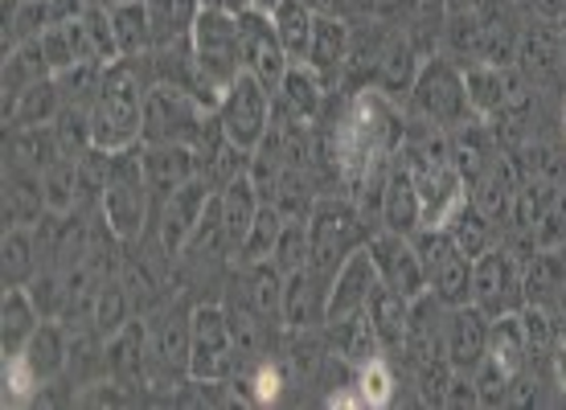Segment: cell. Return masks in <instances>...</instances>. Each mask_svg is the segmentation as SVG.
I'll return each mask as SVG.
<instances>
[{
	"label": "cell",
	"instance_id": "1",
	"mask_svg": "<svg viewBox=\"0 0 566 410\" xmlns=\"http://www.w3.org/2000/svg\"><path fill=\"white\" fill-rule=\"evenodd\" d=\"M153 86L148 57H115L91 107V144L103 153H128L144 144V99Z\"/></svg>",
	"mask_w": 566,
	"mask_h": 410
},
{
	"label": "cell",
	"instance_id": "2",
	"mask_svg": "<svg viewBox=\"0 0 566 410\" xmlns=\"http://www.w3.org/2000/svg\"><path fill=\"white\" fill-rule=\"evenodd\" d=\"M144 144L128 148V153H112V169L103 181L99 206L103 222L112 227V234L119 242H140L148 230V206H153V189L144 177Z\"/></svg>",
	"mask_w": 566,
	"mask_h": 410
},
{
	"label": "cell",
	"instance_id": "3",
	"mask_svg": "<svg viewBox=\"0 0 566 410\" xmlns=\"http://www.w3.org/2000/svg\"><path fill=\"white\" fill-rule=\"evenodd\" d=\"M189 42H193V57H198L201 83H206L213 107H218V103H222V91H227V86L242 74L239 17L227 13V9H210V4H201Z\"/></svg>",
	"mask_w": 566,
	"mask_h": 410
},
{
	"label": "cell",
	"instance_id": "4",
	"mask_svg": "<svg viewBox=\"0 0 566 410\" xmlns=\"http://www.w3.org/2000/svg\"><path fill=\"white\" fill-rule=\"evenodd\" d=\"M411 115L427 119L431 128H464L476 119L472 112V103H468V86H464V66H455L452 57H427L423 66H419V78H415L411 95Z\"/></svg>",
	"mask_w": 566,
	"mask_h": 410
},
{
	"label": "cell",
	"instance_id": "5",
	"mask_svg": "<svg viewBox=\"0 0 566 410\" xmlns=\"http://www.w3.org/2000/svg\"><path fill=\"white\" fill-rule=\"evenodd\" d=\"M218 107H206L198 95H189L172 83H153L144 99V144H185L198 148Z\"/></svg>",
	"mask_w": 566,
	"mask_h": 410
},
{
	"label": "cell",
	"instance_id": "6",
	"mask_svg": "<svg viewBox=\"0 0 566 410\" xmlns=\"http://www.w3.org/2000/svg\"><path fill=\"white\" fill-rule=\"evenodd\" d=\"M366 222L361 210L345 198H321L308 213V263L325 275H337V267L366 246Z\"/></svg>",
	"mask_w": 566,
	"mask_h": 410
},
{
	"label": "cell",
	"instance_id": "7",
	"mask_svg": "<svg viewBox=\"0 0 566 410\" xmlns=\"http://www.w3.org/2000/svg\"><path fill=\"white\" fill-rule=\"evenodd\" d=\"M271 112H275V95H271L268 86L259 83L251 71H242L239 78L222 91V103H218V119H222L227 140L251 156L263 148V140H268Z\"/></svg>",
	"mask_w": 566,
	"mask_h": 410
},
{
	"label": "cell",
	"instance_id": "8",
	"mask_svg": "<svg viewBox=\"0 0 566 410\" xmlns=\"http://www.w3.org/2000/svg\"><path fill=\"white\" fill-rule=\"evenodd\" d=\"M242 366L227 304H198L189 312V378H234Z\"/></svg>",
	"mask_w": 566,
	"mask_h": 410
},
{
	"label": "cell",
	"instance_id": "9",
	"mask_svg": "<svg viewBox=\"0 0 566 410\" xmlns=\"http://www.w3.org/2000/svg\"><path fill=\"white\" fill-rule=\"evenodd\" d=\"M419 255H423L427 283H431V296L443 304V308H460V304H472V259L452 242L448 230H419L411 234Z\"/></svg>",
	"mask_w": 566,
	"mask_h": 410
},
{
	"label": "cell",
	"instance_id": "10",
	"mask_svg": "<svg viewBox=\"0 0 566 410\" xmlns=\"http://www.w3.org/2000/svg\"><path fill=\"white\" fill-rule=\"evenodd\" d=\"M525 259L513 246H493L472 263V304L489 316L517 312L525 304Z\"/></svg>",
	"mask_w": 566,
	"mask_h": 410
},
{
	"label": "cell",
	"instance_id": "11",
	"mask_svg": "<svg viewBox=\"0 0 566 410\" xmlns=\"http://www.w3.org/2000/svg\"><path fill=\"white\" fill-rule=\"evenodd\" d=\"M239 38H242V71H251L259 83L268 86L271 95H280L292 57H287V50H283L271 13H263V9H255V4H251V9H242L239 13Z\"/></svg>",
	"mask_w": 566,
	"mask_h": 410
},
{
	"label": "cell",
	"instance_id": "12",
	"mask_svg": "<svg viewBox=\"0 0 566 410\" xmlns=\"http://www.w3.org/2000/svg\"><path fill=\"white\" fill-rule=\"evenodd\" d=\"M366 251H369V259H374V267H378V280H382L386 287H395L398 296L419 299L431 292L423 255H419V246H415L411 234H395V230L369 234Z\"/></svg>",
	"mask_w": 566,
	"mask_h": 410
},
{
	"label": "cell",
	"instance_id": "13",
	"mask_svg": "<svg viewBox=\"0 0 566 410\" xmlns=\"http://www.w3.org/2000/svg\"><path fill=\"white\" fill-rule=\"evenodd\" d=\"M210 193L213 189L201 177H189L181 189H172L169 198L160 201V210H156V234H160V251L169 259L185 255V246L193 239L201 213L210 206Z\"/></svg>",
	"mask_w": 566,
	"mask_h": 410
},
{
	"label": "cell",
	"instance_id": "14",
	"mask_svg": "<svg viewBox=\"0 0 566 410\" xmlns=\"http://www.w3.org/2000/svg\"><path fill=\"white\" fill-rule=\"evenodd\" d=\"M517 71L530 78L534 86H551L558 83V74L566 66V33H563V21H530L522 29V42H517V62H513Z\"/></svg>",
	"mask_w": 566,
	"mask_h": 410
},
{
	"label": "cell",
	"instance_id": "15",
	"mask_svg": "<svg viewBox=\"0 0 566 410\" xmlns=\"http://www.w3.org/2000/svg\"><path fill=\"white\" fill-rule=\"evenodd\" d=\"M489 325H493V316L484 308H476V304L448 308V320H443V354H448L452 369L472 374L489 357Z\"/></svg>",
	"mask_w": 566,
	"mask_h": 410
},
{
	"label": "cell",
	"instance_id": "16",
	"mask_svg": "<svg viewBox=\"0 0 566 410\" xmlns=\"http://www.w3.org/2000/svg\"><path fill=\"white\" fill-rule=\"evenodd\" d=\"M328 292H333V275L308 267L292 271L283 280V325L292 328H316L328 316Z\"/></svg>",
	"mask_w": 566,
	"mask_h": 410
},
{
	"label": "cell",
	"instance_id": "17",
	"mask_svg": "<svg viewBox=\"0 0 566 410\" xmlns=\"http://www.w3.org/2000/svg\"><path fill=\"white\" fill-rule=\"evenodd\" d=\"M374 283H378V267H374V259H369L366 246H357L354 255L337 267V275H333L325 325H337V320H349V316H357V312H366Z\"/></svg>",
	"mask_w": 566,
	"mask_h": 410
},
{
	"label": "cell",
	"instance_id": "18",
	"mask_svg": "<svg viewBox=\"0 0 566 410\" xmlns=\"http://www.w3.org/2000/svg\"><path fill=\"white\" fill-rule=\"evenodd\" d=\"M140 156L156 210H160V201L169 198L172 189H181L189 177H198V153L185 148V144H144Z\"/></svg>",
	"mask_w": 566,
	"mask_h": 410
},
{
	"label": "cell",
	"instance_id": "19",
	"mask_svg": "<svg viewBox=\"0 0 566 410\" xmlns=\"http://www.w3.org/2000/svg\"><path fill=\"white\" fill-rule=\"evenodd\" d=\"M349 42H354V25L340 21V17H316V29H312V45H308V62L312 71L325 78V86L345 83V62H349Z\"/></svg>",
	"mask_w": 566,
	"mask_h": 410
},
{
	"label": "cell",
	"instance_id": "20",
	"mask_svg": "<svg viewBox=\"0 0 566 410\" xmlns=\"http://www.w3.org/2000/svg\"><path fill=\"white\" fill-rule=\"evenodd\" d=\"M369 325L378 333L386 357H407V333H411V299L398 296L382 280L369 292Z\"/></svg>",
	"mask_w": 566,
	"mask_h": 410
},
{
	"label": "cell",
	"instance_id": "21",
	"mask_svg": "<svg viewBox=\"0 0 566 410\" xmlns=\"http://www.w3.org/2000/svg\"><path fill=\"white\" fill-rule=\"evenodd\" d=\"M382 227L395 234H419L423 230V198L407 165H390L382 189Z\"/></svg>",
	"mask_w": 566,
	"mask_h": 410
},
{
	"label": "cell",
	"instance_id": "22",
	"mask_svg": "<svg viewBox=\"0 0 566 410\" xmlns=\"http://www.w3.org/2000/svg\"><path fill=\"white\" fill-rule=\"evenodd\" d=\"M218 201H222V222H227L230 251L239 255V246L247 242L251 227H255L259 206H263V193H259V185H255V177H251V169H242L239 177H230V181L218 189Z\"/></svg>",
	"mask_w": 566,
	"mask_h": 410
},
{
	"label": "cell",
	"instance_id": "23",
	"mask_svg": "<svg viewBox=\"0 0 566 410\" xmlns=\"http://www.w3.org/2000/svg\"><path fill=\"white\" fill-rule=\"evenodd\" d=\"M42 320L45 316L38 312L29 287H4V299H0V354L4 357L25 354V345L42 328Z\"/></svg>",
	"mask_w": 566,
	"mask_h": 410
},
{
	"label": "cell",
	"instance_id": "24",
	"mask_svg": "<svg viewBox=\"0 0 566 410\" xmlns=\"http://www.w3.org/2000/svg\"><path fill=\"white\" fill-rule=\"evenodd\" d=\"M33 366V374L42 378L45 386L57 382L66 366H71V328L57 325V320H42V328L33 333V340L25 345V354H21Z\"/></svg>",
	"mask_w": 566,
	"mask_h": 410
},
{
	"label": "cell",
	"instance_id": "25",
	"mask_svg": "<svg viewBox=\"0 0 566 410\" xmlns=\"http://www.w3.org/2000/svg\"><path fill=\"white\" fill-rule=\"evenodd\" d=\"M153 354V340H148V325L140 316L128 320L115 337H107V369L112 378H124V382H140L144 378V361Z\"/></svg>",
	"mask_w": 566,
	"mask_h": 410
},
{
	"label": "cell",
	"instance_id": "26",
	"mask_svg": "<svg viewBox=\"0 0 566 410\" xmlns=\"http://www.w3.org/2000/svg\"><path fill=\"white\" fill-rule=\"evenodd\" d=\"M112 29L119 57H148L156 50L153 17L144 0H112Z\"/></svg>",
	"mask_w": 566,
	"mask_h": 410
},
{
	"label": "cell",
	"instance_id": "27",
	"mask_svg": "<svg viewBox=\"0 0 566 410\" xmlns=\"http://www.w3.org/2000/svg\"><path fill=\"white\" fill-rule=\"evenodd\" d=\"M42 246H38V230L9 227L4 230V246H0V271H4V287H29L33 275L42 271Z\"/></svg>",
	"mask_w": 566,
	"mask_h": 410
},
{
	"label": "cell",
	"instance_id": "28",
	"mask_svg": "<svg viewBox=\"0 0 566 410\" xmlns=\"http://www.w3.org/2000/svg\"><path fill=\"white\" fill-rule=\"evenodd\" d=\"M328 328V349L333 357H340L349 369L366 366L369 357L382 354V345H378V333L369 325V308L349 316V320H337V325H325Z\"/></svg>",
	"mask_w": 566,
	"mask_h": 410
},
{
	"label": "cell",
	"instance_id": "29",
	"mask_svg": "<svg viewBox=\"0 0 566 410\" xmlns=\"http://www.w3.org/2000/svg\"><path fill=\"white\" fill-rule=\"evenodd\" d=\"M62 107H66V99H62V91H57L54 74L50 78H42V83H33L21 95V99L4 112V128L17 132V128H45V124H54L57 115H62Z\"/></svg>",
	"mask_w": 566,
	"mask_h": 410
},
{
	"label": "cell",
	"instance_id": "30",
	"mask_svg": "<svg viewBox=\"0 0 566 410\" xmlns=\"http://www.w3.org/2000/svg\"><path fill=\"white\" fill-rule=\"evenodd\" d=\"M325 95H328L325 78L312 71L308 62H292V66H287V78H283V86H280L283 112L300 115V119H316L321 107H325Z\"/></svg>",
	"mask_w": 566,
	"mask_h": 410
},
{
	"label": "cell",
	"instance_id": "31",
	"mask_svg": "<svg viewBox=\"0 0 566 410\" xmlns=\"http://www.w3.org/2000/svg\"><path fill=\"white\" fill-rule=\"evenodd\" d=\"M153 366L165 369V378H172V382L189 378V320L185 316H165L156 325Z\"/></svg>",
	"mask_w": 566,
	"mask_h": 410
},
{
	"label": "cell",
	"instance_id": "32",
	"mask_svg": "<svg viewBox=\"0 0 566 410\" xmlns=\"http://www.w3.org/2000/svg\"><path fill=\"white\" fill-rule=\"evenodd\" d=\"M489 357H493L505 374H513V378L530 366V340H525V328L517 312L493 316V325H489Z\"/></svg>",
	"mask_w": 566,
	"mask_h": 410
},
{
	"label": "cell",
	"instance_id": "33",
	"mask_svg": "<svg viewBox=\"0 0 566 410\" xmlns=\"http://www.w3.org/2000/svg\"><path fill=\"white\" fill-rule=\"evenodd\" d=\"M558 193H563L558 177H522L517 193H513V213H510L513 230L530 239L534 222H538L542 213H546L554 206V201H558Z\"/></svg>",
	"mask_w": 566,
	"mask_h": 410
},
{
	"label": "cell",
	"instance_id": "34",
	"mask_svg": "<svg viewBox=\"0 0 566 410\" xmlns=\"http://www.w3.org/2000/svg\"><path fill=\"white\" fill-rule=\"evenodd\" d=\"M144 4H148V17H153L156 50L172 42H189L193 21L201 13V0H144Z\"/></svg>",
	"mask_w": 566,
	"mask_h": 410
},
{
	"label": "cell",
	"instance_id": "35",
	"mask_svg": "<svg viewBox=\"0 0 566 410\" xmlns=\"http://www.w3.org/2000/svg\"><path fill=\"white\" fill-rule=\"evenodd\" d=\"M271 21H275V33H280L287 57H292V62H304L312 45V29H316V13H312L304 0H280Z\"/></svg>",
	"mask_w": 566,
	"mask_h": 410
},
{
	"label": "cell",
	"instance_id": "36",
	"mask_svg": "<svg viewBox=\"0 0 566 410\" xmlns=\"http://www.w3.org/2000/svg\"><path fill=\"white\" fill-rule=\"evenodd\" d=\"M464 86H468V103L476 119H493L501 115V103H505V66H489V62H472L464 66Z\"/></svg>",
	"mask_w": 566,
	"mask_h": 410
},
{
	"label": "cell",
	"instance_id": "37",
	"mask_svg": "<svg viewBox=\"0 0 566 410\" xmlns=\"http://www.w3.org/2000/svg\"><path fill=\"white\" fill-rule=\"evenodd\" d=\"M132 312L136 308H132L124 280H103L99 292H95V304H91V320H95V328H99L103 337H115L132 320Z\"/></svg>",
	"mask_w": 566,
	"mask_h": 410
},
{
	"label": "cell",
	"instance_id": "38",
	"mask_svg": "<svg viewBox=\"0 0 566 410\" xmlns=\"http://www.w3.org/2000/svg\"><path fill=\"white\" fill-rule=\"evenodd\" d=\"M354 386H357V395H361V407H374V410L390 407V402H395V395H398L395 366H390L382 354L369 357L366 366L354 369Z\"/></svg>",
	"mask_w": 566,
	"mask_h": 410
},
{
	"label": "cell",
	"instance_id": "39",
	"mask_svg": "<svg viewBox=\"0 0 566 410\" xmlns=\"http://www.w3.org/2000/svg\"><path fill=\"white\" fill-rule=\"evenodd\" d=\"M283 222H287V213H283L275 201H263V206H259L255 227H251L247 242L239 246L242 267H247V263H259V259H271V251H275V242H280V234H283Z\"/></svg>",
	"mask_w": 566,
	"mask_h": 410
},
{
	"label": "cell",
	"instance_id": "40",
	"mask_svg": "<svg viewBox=\"0 0 566 410\" xmlns=\"http://www.w3.org/2000/svg\"><path fill=\"white\" fill-rule=\"evenodd\" d=\"M283 275L271 259H259V263H247V296L263 316H283Z\"/></svg>",
	"mask_w": 566,
	"mask_h": 410
},
{
	"label": "cell",
	"instance_id": "41",
	"mask_svg": "<svg viewBox=\"0 0 566 410\" xmlns=\"http://www.w3.org/2000/svg\"><path fill=\"white\" fill-rule=\"evenodd\" d=\"M522 328H525V340H530V357L534 354H551L558 337H563V328H558V316H554L551 304H542V299H525L522 308Z\"/></svg>",
	"mask_w": 566,
	"mask_h": 410
},
{
	"label": "cell",
	"instance_id": "42",
	"mask_svg": "<svg viewBox=\"0 0 566 410\" xmlns=\"http://www.w3.org/2000/svg\"><path fill=\"white\" fill-rule=\"evenodd\" d=\"M227 316H230L234 345H239V357L247 361V366L259 361V354H263V312H259L251 299H247V304H234V299H230Z\"/></svg>",
	"mask_w": 566,
	"mask_h": 410
},
{
	"label": "cell",
	"instance_id": "43",
	"mask_svg": "<svg viewBox=\"0 0 566 410\" xmlns=\"http://www.w3.org/2000/svg\"><path fill=\"white\" fill-rule=\"evenodd\" d=\"M493 227H496L493 218H484V213L476 210L472 201H468V210L460 213V218H455L448 234H452L455 246H460V251H464V255L472 259V263H476V259H481L484 251H493Z\"/></svg>",
	"mask_w": 566,
	"mask_h": 410
},
{
	"label": "cell",
	"instance_id": "44",
	"mask_svg": "<svg viewBox=\"0 0 566 410\" xmlns=\"http://www.w3.org/2000/svg\"><path fill=\"white\" fill-rule=\"evenodd\" d=\"M0 386H4V407H33L45 390V382L33 374V366L21 354L4 357V378H0Z\"/></svg>",
	"mask_w": 566,
	"mask_h": 410
},
{
	"label": "cell",
	"instance_id": "45",
	"mask_svg": "<svg viewBox=\"0 0 566 410\" xmlns=\"http://www.w3.org/2000/svg\"><path fill=\"white\" fill-rule=\"evenodd\" d=\"M271 263H275L283 275L308 267V218H287V222H283V234H280V242H275V251H271Z\"/></svg>",
	"mask_w": 566,
	"mask_h": 410
},
{
	"label": "cell",
	"instance_id": "46",
	"mask_svg": "<svg viewBox=\"0 0 566 410\" xmlns=\"http://www.w3.org/2000/svg\"><path fill=\"white\" fill-rule=\"evenodd\" d=\"M472 382H476V398H481V407H505L510 395H513V374H505L493 357H484L481 366L472 369Z\"/></svg>",
	"mask_w": 566,
	"mask_h": 410
},
{
	"label": "cell",
	"instance_id": "47",
	"mask_svg": "<svg viewBox=\"0 0 566 410\" xmlns=\"http://www.w3.org/2000/svg\"><path fill=\"white\" fill-rule=\"evenodd\" d=\"M530 246L534 251H558V246H566V193H558V201L534 222Z\"/></svg>",
	"mask_w": 566,
	"mask_h": 410
},
{
	"label": "cell",
	"instance_id": "48",
	"mask_svg": "<svg viewBox=\"0 0 566 410\" xmlns=\"http://www.w3.org/2000/svg\"><path fill=\"white\" fill-rule=\"evenodd\" d=\"M38 45H42V54H45V62H50V71H54V74L78 66V54H74V42H71V29H66V21H57V25L42 29Z\"/></svg>",
	"mask_w": 566,
	"mask_h": 410
},
{
	"label": "cell",
	"instance_id": "49",
	"mask_svg": "<svg viewBox=\"0 0 566 410\" xmlns=\"http://www.w3.org/2000/svg\"><path fill=\"white\" fill-rule=\"evenodd\" d=\"M316 17H340V21H361V17H374L382 4L378 0H304Z\"/></svg>",
	"mask_w": 566,
	"mask_h": 410
},
{
	"label": "cell",
	"instance_id": "50",
	"mask_svg": "<svg viewBox=\"0 0 566 410\" xmlns=\"http://www.w3.org/2000/svg\"><path fill=\"white\" fill-rule=\"evenodd\" d=\"M443 407H481V398H476V382H472V374H460V369H452V382H448Z\"/></svg>",
	"mask_w": 566,
	"mask_h": 410
},
{
	"label": "cell",
	"instance_id": "51",
	"mask_svg": "<svg viewBox=\"0 0 566 410\" xmlns=\"http://www.w3.org/2000/svg\"><path fill=\"white\" fill-rule=\"evenodd\" d=\"M551 374H554V386L566 395V337H558V345L551 349Z\"/></svg>",
	"mask_w": 566,
	"mask_h": 410
},
{
	"label": "cell",
	"instance_id": "52",
	"mask_svg": "<svg viewBox=\"0 0 566 410\" xmlns=\"http://www.w3.org/2000/svg\"><path fill=\"white\" fill-rule=\"evenodd\" d=\"M525 4L538 17H546V21H563L566 17V0H525Z\"/></svg>",
	"mask_w": 566,
	"mask_h": 410
},
{
	"label": "cell",
	"instance_id": "53",
	"mask_svg": "<svg viewBox=\"0 0 566 410\" xmlns=\"http://www.w3.org/2000/svg\"><path fill=\"white\" fill-rule=\"evenodd\" d=\"M251 4H255V9H263V13H275V4H280V0H251Z\"/></svg>",
	"mask_w": 566,
	"mask_h": 410
},
{
	"label": "cell",
	"instance_id": "54",
	"mask_svg": "<svg viewBox=\"0 0 566 410\" xmlns=\"http://www.w3.org/2000/svg\"><path fill=\"white\" fill-rule=\"evenodd\" d=\"M563 136H566V99H563Z\"/></svg>",
	"mask_w": 566,
	"mask_h": 410
},
{
	"label": "cell",
	"instance_id": "55",
	"mask_svg": "<svg viewBox=\"0 0 566 410\" xmlns=\"http://www.w3.org/2000/svg\"><path fill=\"white\" fill-rule=\"evenodd\" d=\"M563 33H566V21H563Z\"/></svg>",
	"mask_w": 566,
	"mask_h": 410
}]
</instances>
